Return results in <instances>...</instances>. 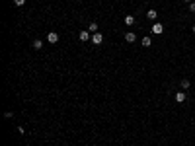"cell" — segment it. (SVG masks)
Wrapping results in <instances>:
<instances>
[{
    "instance_id": "obj_1",
    "label": "cell",
    "mask_w": 195,
    "mask_h": 146,
    "mask_svg": "<svg viewBox=\"0 0 195 146\" xmlns=\"http://www.w3.org/2000/svg\"><path fill=\"white\" fill-rule=\"evenodd\" d=\"M102 41H104V35H102V33H92V39H90L92 45H102Z\"/></svg>"
},
{
    "instance_id": "obj_2",
    "label": "cell",
    "mask_w": 195,
    "mask_h": 146,
    "mask_svg": "<svg viewBox=\"0 0 195 146\" xmlns=\"http://www.w3.org/2000/svg\"><path fill=\"white\" fill-rule=\"evenodd\" d=\"M78 39H80V41H82V43H86V41H90V31H88V29H84V31H80L78 33Z\"/></svg>"
},
{
    "instance_id": "obj_3",
    "label": "cell",
    "mask_w": 195,
    "mask_h": 146,
    "mask_svg": "<svg viewBox=\"0 0 195 146\" xmlns=\"http://www.w3.org/2000/svg\"><path fill=\"white\" fill-rule=\"evenodd\" d=\"M162 31H164V26L158 24V22H154V24H152V33H154V35H160Z\"/></svg>"
},
{
    "instance_id": "obj_4",
    "label": "cell",
    "mask_w": 195,
    "mask_h": 146,
    "mask_svg": "<svg viewBox=\"0 0 195 146\" xmlns=\"http://www.w3.org/2000/svg\"><path fill=\"white\" fill-rule=\"evenodd\" d=\"M47 41H49V43H58V33L51 31L49 35H47Z\"/></svg>"
},
{
    "instance_id": "obj_5",
    "label": "cell",
    "mask_w": 195,
    "mask_h": 146,
    "mask_svg": "<svg viewBox=\"0 0 195 146\" xmlns=\"http://www.w3.org/2000/svg\"><path fill=\"white\" fill-rule=\"evenodd\" d=\"M185 99H187V95H185V92H178V94H176V102H178V103H183Z\"/></svg>"
},
{
    "instance_id": "obj_6",
    "label": "cell",
    "mask_w": 195,
    "mask_h": 146,
    "mask_svg": "<svg viewBox=\"0 0 195 146\" xmlns=\"http://www.w3.org/2000/svg\"><path fill=\"white\" fill-rule=\"evenodd\" d=\"M125 41H127V43H135L136 35H135V33H131V31H127V33H125Z\"/></svg>"
},
{
    "instance_id": "obj_7",
    "label": "cell",
    "mask_w": 195,
    "mask_h": 146,
    "mask_svg": "<svg viewBox=\"0 0 195 146\" xmlns=\"http://www.w3.org/2000/svg\"><path fill=\"white\" fill-rule=\"evenodd\" d=\"M156 16H158V12H156V10H148V12H146V18H148L150 22H154Z\"/></svg>"
},
{
    "instance_id": "obj_8",
    "label": "cell",
    "mask_w": 195,
    "mask_h": 146,
    "mask_svg": "<svg viewBox=\"0 0 195 146\" xmlns=\"http://www.w3.org/2000/svg\"><path fill=\"white\" fill-rule=\"evenodd\" d=\"M33 49H37V51H39V49H43V41H41V39H33Z\"/></svg>"
},
{
    "instance_id": "obj_9",
    "label": "cell",
    "mask_w": 195,
    "mask_h": 146,
    "mask_svg": "<svg viewBox=\"0 0 195 146\" xmlns=\"http://www.w3.org/2000/svg\"><path fill=\"white\" fill-rule=\"evenodd\" d=\"M123 22H125V26H133V24H135V18H133V16L129 14V16H125Z\"/></svg>"
},
{
    "instance_id": "obj_10",
    "label": "cell",
    "mask_w": 195,
    "mask_h": 146,
    "mask_svg": "<svg viewBox=\"0 0 195 146\" xmlns=\"http://www.w3.org/2000/svg\"><path fill=\"white\" fill-rule=\"evenodd\" d=\"M98 27H100V26H98L96 22H92L90 27H88V31H90V33H98Z\"/></svg>"
},
{
    "instance_id": "obj_11",
    "label": "cell",
    "mask_w": 195,
    "mask_h": 146,
    "mask_svg": "<svg viewBox=\"0 0 195 146\" xmlns=\"http://www.w3.org/2000/svg\"><path fill=\"white\" fill-rule=\"evenodd\" d=\"M141 45H143V47H150V45H152V39H150V37H143Z\"/></svg>"
},
{
    "instance_id": "obj_12",
    "label": "cell",
    "mask_w": 195,
    "mask_h": 146,
    "mask_svg": "<svg viewBox=\"0 0 195 146\" xmlns=\"http://www.w3.org/2000/svg\"><path fill=\"white\" fill-rule=\"evenodd\" d=\"M189 86H191V82H189L187 78H183L182 80V90H189Z\"/></svg>"
},
{
    "instance_id": "obj_13",
    "label": "cell",
    "mask_w": 195,
    "mask_h": 146,
    "mask_svg": "<svg viewBox=\"0 0 195 146\" xmlns=\"http://www.w3.org/2000/svg\"><path fill=\"white\" fill-rule=\"evenodd\" d=\"M14 4H16V6H24V4H26V0H14Z\"/></svg>"
},
{
    "instance_id": "obj_14",
    "label": "cell",
    "mask_w": 195,
    "mask_h": 146,
    "mask_svg": "<svg viewBox=\"0 0 195 146\" xmlns=\"http://www.w3.org/2000/svg\"><path fill=\"white\" fill-rule=\"evenodd\" d=\"M4 117H6V119H10V117H14V113H12V111H6V113H4Z\"/></svg>"
},
{
    "instance_id": "obj_15",
    "label": "cell",
    "mask_w": 195,
    "mask_h": 146,
    "mask_svg": "<svg viewBox=\"0 0 195 146\" xmlns=\"http://www.w3.org/2000/svg\"><path fill=\"white\" fill-rule=\"evenodd\" d=\"M189 12H195V2H191V4H189Z\"/></svg>"
},
{
    "instance_id": "obj_16",
    "label": "cell",
    "mask_w": 195,
    "mask_h": 146,
    "mask_svg": "<svg viewBox=\"0 0 195 146\" xmlns=\"http://www.w3.org/2000/svg\"><path fill=\"white\" fill-rule=\"evenodd\" d=\"M183 2H189V4H191V2H193V0H183Z\"/></svg>"
},
{
    "instance_id": "obj_17",
    "label": "cell",
    "mask_w": 195,
    "mask_h": 146,
    "mask_svg": "<svg viewBox=\"0 0 195 146\" xmlns=\"http://www.w3.org/2000/svg\"><path fill=\"white\" fill-rule=\"evenodd\" d=\"M191 29H193V33H195V26H193V27H191Z\"/></svg>"
}]
</instances>
